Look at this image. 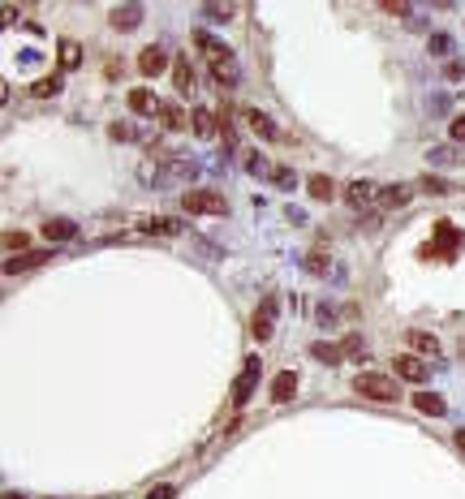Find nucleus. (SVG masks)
<instances>
[{
  "label": "nucleus",
  "mask_w": 465,
  "mask_h": 499,
  "mask_svg": "<svg viewBox=\"0 0 465 499\" xmlns=\"http://www.w3.org/2000/svg\"><path fill=\"white\" fill-rule=\"evenodd\" d=\"M409 194H413L409 185H383V189H379V207H405Z\"/></svg>",
  "instance_id": "nucleus-18"
},
{
  "label": "nucleus",
  "mask_w": 465,
  "mask_h": 499,
  "mask_svg": "<svg viewBox=\"0 0 465 499\" xmlns=\"http://www.w3.org/2000/svg\"><path fill=\"white\" fill-rule=\"evenodd\" d=\"M271 176H276V181H280V185H293V181H297V176H293V172H288V168H276V172H271Z\"/></svg>",
  "instance_id": "nucleus-38"
},
{
  "label": "nucleus",
  "mask_w": 465,
  "mask_h": 499,
  "mask_svg": "<svg viewBox=\"0 0 465 499\" xmlns=\"http://www.w3.org/2000/svg\"><path fill=\"white\" fill-rule=\"evenodd\" d=\"M43 237L56 241V246H60V241H73V237H78V224H73V220H47V224H43Z\"/></svg>",
  "instance_id": "nucleus-12"
},
{
  "label": "nucleus",
  "mask_w": 465,
  "mask_h": 499,
  "mask_svg": "<svg viewBox=\"0 0 465 499\" xmlns=\"http://www.w3.org/2000/svg\"><path fill=\"white\" fill-rule=\"evenodd\" d=\"M194 47H203V52L212 56V65H233V47L220 43V39H212L207 30H194Z\"/></svg>",
  "instance_id": "nucleus-5"
},
{
  "label": "nucleus",
  "mask_w": 465,
  "mask_h": 499,
  "mask_svg": "<svg viewBox=\"0 0 465 499\" xmlns=\"http://www.w3.org/2000/svg\"><path fill=\"white\" fill-rule=\"evenodd\" d=\"M0 499H26L22 491H5V495H0Z\"/></svg>",
  "instance_id": "nucleus-39"
},
{
  "label": "nucleus",
  "mask_w": 465,
  "mask_h": 499,
  "mask_svg": "<svg viewBox=\"0 0 465 499\" xmlns=\"http://www.w3.org/2000/svg\"><path fill=\"white\" fill-rule=\"evenodd\" d=\"M457 448H461V452H465V430H457Z\"/></svg>",
  "instance_id": "nucleus-40"
},
{
  "label": "nucleus",
  "mask_w": 465,
  "mask_h": 499,
  "mask_svg": "<svg viewBox=\"0 0 465 499\" xmlns=\"http://www.w3.org/2000/svg\"><path fill=\"white\" fill-rule=\"evenodd\" d=\"M190 125H194V134H199V138H216L212 108H194V112H190Z\"/></svg>",
  "instance_id": "nucleus-17"
},
{
  "label": "nucleus",
  "mask_w": 465,
  "mask_h": 499,
  "mask_svg": "<svg viewBox=\"0 0 465 499\" xmlns=\"http://www.w3.org/2000/svg\"><path fill=\"white\" fill-rule=\"evenodd\" d=\"M306 271H315V276H324V271H328V254H324V250H310V259H306Z\"/></svg>",
  "instance_id": "nucleus-30"
},
{
  "label": "nucleus",
  "mask_w": 465,
  "mask_h": 499,
  "mask_svg": "<svg viewBox=\"0 0 465 499\" xmlns=\"http://www.w3.org/2000/svg\"><path fill=\"white\" fill-rule=\"evenodd\" d=\"M293 396H297V375H293V370H280V375L271 379V400H280V405H284V400H293Z\"/></svg>",
  "instance_id": "nucleus-9"
},
{
  "label": "nucleus",
  "mask_w": 465,
  "mask_h": 499,
  "mask_svg": "<svg viewBox=\"0 0 465 499\" xmlns=\"http://www.w3.org/2000/svg\"><path fill=\"white\" fill-rule=\"evenodd\" d=\"M172 495H177L172 487H155V491H147V499H172Z\"/></svg>",
  "instance_id": "nucleus-36"
},
{
  "label": "nucleus",
  "mask_w": 465,
  "mask_h": 499,
  "mask_svg": "<svg viewBox=\"0 0 465 499\" xmlns=\"http://www.w3.org/2000/svg\"><path fill=\"white\" fill-rule=\"evenodd\" d=\"M448 134H453V142H465V117H457L453 125H448Z\"/></svg>",
  "instance_id": "nucleus-33"
},
{
  "label": "nucleus",
  "mask_w": 465,
  "mask_h": 499,
  "mask_svg": "<svg viewBox=\"0 0 465 499\" xmlns=\"http://www.w3.org/2000/svg\"><path fill=\"white\" fill-rule=\"evenodd\" d=\"M138 69L147 73V78H155V73H164V69H168V56H164V47H147V52L138 56Z\"/></svg>",
  "instance_id": "nucleus-11"
},
{
  "label": "nucleus",
  "mask_w": 465,
  "mask_h": 499,
  "mask_svg": "<svg viewBox=\"0 0 465 499\" xmlns=\"http://www.w3.org/2000/svg\"><path fill=\"white\" fill-rule=\"evenodd\" d=\"M159 121H164L168 130H181V125H185V117H181L177 104H159Z\"/></svg>",
  "instance_id": "nucleus-25"
},
{
  "label": "nucleus",
  "mask_w": 465,
  "mask_h": 499,
  "mask_svg": "<svg viewBox=\"0 0 465 499\" xmlns=\"http://www.w3.org/2000/svg\"><path fill=\"white\" fill-rule=\"evenodd\" d=\"M30 91H35L39 100H47V95H56V91H60V78H39V82L30 86Z\"/></svg>",
  "instance_id": "nucleus-29"
},
{
  "label": "nucleus",
  "mask_w": 465,
  "mask_h": 499,
  "mask_svg": "<svg viewBox=\"0 0 465 499\" xmlns=\"http://www.w3.org/2000/svg\"><path fill=\"white\" fill-rule=\"evenodd\" d=\"M306 194H310L315 202H328V198H336V185H332V176H324V172H315L310 181H306Z\"/></svg>",
  "instance_id": "nucleus-14"
},
{
  "label": "nucleus",
  "mask_w": 465,
  "mask_h": 499,
  "mask_svg": "<svg viewBox=\"0 0 465 499\" xmlns=\"http://www.w3.org/2000/svg\"><path fill=\"white\" fill-rule=\"evenodd\" d=\"M138 18H142V5H117V9H112V26H117V30H134Z\"/></svg>",
  "instance_id": "nucleus-15"
},
{
  "label": "nucleus",
  "mask_w": 465,
  "mask_h": 499,
  "mask_svg": "<svg viewBox=\"0 0 465 499\" xmlns=\"http://www.w3.org/2000/svg\"><path fill=\"white\" fill-rule=\"evenodd\" d=\"M242 121H246L259 138H267V142H276V138H280V130L267 121V112H259V108H246V112H242Z\"/></svg>",
  "instance_id": "nucleus-7"
},
{
  "label": "nucleus",
  "mask_w": 465,
  "mask_h": 499,
  "mask_svg": "<svg viewBox=\"0 0 465 499\" xmlns=\"http://www.w3.org/2000/svg\"><path fill=\"white\" fill-rule=\"evenodd\" d=\"M418 189H422V194H435V198H444V194H448V189H453V185H448L444 176H431V172H427L422 181H418Z\"/></svg>",
  "instance_id": "nucleus-23"
},
{
  "label": "nucleus",
  "mask_w": 465,
  "mask_h": 499,
  "mask_svg": "<svg viewBox=\"0 0 465 499\" xmlns=\"http://www.w3.org/2000/svg\"><path fill=\"white\" fill-rule=\"evenodd\" d=\"M371 189H375L371 181H349V185H345V202H349V207H362L366 198H371Z\"/></svg>",
  "instance_id": "nucleus-21"
},
{
  "label": "nucleus",
  "mask_w": 465,
  "mask_h": 499,
  "mask_svg": "<svg viewBox=\"0 0 465 499\" xmlns=\"http://www.w3.org/2000/svg\"><path fill=\"white\" fill-rule=\"evenodd\" d=\"M392 370H396V379H409V383H422V379H427V366L413 358V353H400V358H392Z\"/></svg>",
  "instance_id": "nucleus-6"
},
{
  "label": "nucleus",
  "mask_w": 465,
  "mask_h": 499,
  "mask_svg": "<svg viewBox=\"0 0 465 499\" xmlns=\"http://www.w3.org/2000/svg\"><path fill=\"white\" fill-rule=\"evenodd\" d=\"M147 233H159V237H168V233H181V224L177 220H168V216H155V220H147L142 224Z\"/></svg>",
  "instance_id": "nucleus-22"
},
{
  "label": "nucleus",
  "mask_w": 465,
  "mask_h": 499,
  "mask_svg": "<svg viewBox=\"0 0 465 499\" xmlns=\"http://www.w3.org/2000/svg\"><path fill=\"white\" fill-rule=\"evenodd\" d=\"M413 409L427 413V417H444V413H448L444 396H435V392H418V396H413Z\"/></svg>",
  "instance_id": "nucleus-13"
},
{
  "label": "nucleus",
  "mask_w": 465,
  "mask_h": 499,
  "mask_svg": "<svg viewBox=\"0 0 465 499\" xmlns=\"http://www.w3.org/2000/svg\"><path fill=\"white\" fill-rule=\"evenodd\" d=\"M409 345L418 353H440V340H435V336H427V332H409Z\"/></svg>",
  "instance_id": "nucleus-26"
},
{
  "label": "nucleus",
  "mask_w": 465,
  "mask_h": 499,
  "mask_svg": "<svg viewBox=\"0 0 465 499\" xmlns=\"http://www.w3.org/2000/svg\"><path fill=\"white\" fill-rule=\"evenodd\" d=\"M383 13H409L405 0H383Z\"/></svg>",
  "instance_id": "nucleus-34"
},
{
  "label": "nucleus",
  "mask_w": 465,
  "mask_h": 499,
  "mask_svg": "<svg viewBox=\"0 0 465 499\" xmlns=\"http://www.w3.org/2000/svg\"><path fill=\"white\" fill-rule=\"evenodd\" d=\"M130 112H138V117H151V112H159V104H155V95L151 91H130Z\"/></svg>",
  "instance_id": "nucleus-16"
},
{
  "label": "nucleus",
  "mask_w": 465,
  "mask_h": 499,
  "mask_svg": "<svg viewBox=\"0 0 465 499\" xmlns=\"http://www.w3.org/2000/svg\"><path fill=\"white\" fill-rule=\"evenodd\" d=\"M172 82H177L181 95L194 91V69H190V60H177V65H172Z\"/></svg>",
  "instance_id": "nucleus-20"
},
{
  "label": "nucleus",
  "mask_w": 465,
  "mask_h": 499,
  "mask_svg": "<svg viewBox=\"0 0 465 499\" xmlns=\"http://www.w3.org/2000/svg\"><path fill=\"white\" fill-rule=\"evenodd\" d=\"M185 211L194 216H224L229 211V202H224V194H216V189H190V194L181 198Z\"/></svg>",
  "instance_id": "nucleus-3"
},
{
  "label": "nucleus",
  "mask_w": 465,
  "mask_h": 499,
  "mask_svg": "<svg viewBox=\"0 0 465 499\" xmlns=\"http://www.w3.org/2000/svg\"><path fill=\"white\" fill-rule=\"evenodd\" d=\"M461 250H465V233L457 229L453 220H435V237H431L418 254H422V259H440L444 263V259H457Z\"/></svg>",
  "instance_id": "nucleus-1"
},
{
  "label": "nucleus",
  "mask_w": 465,
  "mask_h": 499,
  "mask_svg": "<svg viewBox=\"0 0 465 499\" xmlns=\"http://www.w3.org/2000/svg\"><path fill=\"white\" fill-rule=\"evenodd\" d=\"M341 353H345V358H349V353H362V340H358V336H345V340H341Z\"/></svg>",
  "instance_id": "nucleus-32"
},
{
  "label": "nucleus",
  "mask_w": 465,
  "mask_h": 499,
  "mask_svg": "<svg viewBox=\"0 0 465 499\" xmlns=\"http://www.w3.org/2000/svg\"><path fill=\"white\" fill-rule=\"evenodd\" d=\"M78 60H82V47H78L73 39H60V65H65V69H73Z\"/></svg>",
  "instance_id": "nucleus-24"
},
{
  "label": "nucleus",
  "mask_w": 465,
  "mask_h": 499,
  "mask_svg": "<svg viewBox=\"0 0 465 499\" xmlns=\"http://www.w3.org/2000/svg\"><path fill=\"white\" fill-rule=\"evenodd\" d=\"M212 82H220L224 91H229V86L237 82V69H233V65H212Z\"/></svg>",
  "instance_id": "nucleus-27"
},
{
  "label": "nucleus",
  "mask_w": 465,
  "mask_h": 499,
  "mask_svg": "<svg viewBox=\"0 0 465 499\" xmlns=\"http://www.w3.org/2000/svg\"><path fill=\"white\" fill-rule=\"evenodd\" d=\"M310 358H319V362H324V366H336V362H341V358H345V353H341V345H328V340H315V345H310Z\"/></svg>",
  "instance_id": "nucleus-19"
},
{
  "label": "nucleus",
  "mask_w": 465,
  "mask_h": 499,
  "mask_svg": "<svg viewBox=\"0 0 465 499\" xmlns=\"http://www.w3.org/2000/svg\"><path fill=\"white\" fill-rule=\"evenodd\" d=\"M52 254L47 250H26V254H18V259H5V271L9 276H18V271H30V267H43Z\"/></svg>",
  "instance_id": "nucleus-8"
},
{
  "label": "nucleus",
  "mask_w": 465,
  "mask_h": 499,
  "mask_svg": "<svg viewBox=\"0 0 465 499\" xmlns=\"http://www.w3.org/2000/svg\"><path fill=\"white\" fill-rule=\"evenodd\" d=\"M259 370H263V366H259V358H250V362H246V370L233 379V405H246V400H250L254 383H259Z\"/></svg>",
  "instance_id": "nucleus-4"
},
{
  "label": "nucleus",
  "mask_w": 465,
  "mask_h": 499,
  "mask_svg": "<svg viewBox=\"0 0 465 499\" xmlns=\"http://www.w3.org/2000/svg\"><path fill=\"white\" fill-rule=\"evenodd\" d=\"M246 168H250V172H263V159H259V151H250V155H246Z\"/></svg>",
  "instance_id": "nucleus-37"
},
{
  "label": "nucleus",
  "mask_w": 465,
  "mask_h": 499,
  "mask_svg": "<svg viewBox=\"0 0 465 499\" xmlns=\"http://www.w3.org/2000/svg\"><path fill=\"white\" fill-rule=\"evenodd\" d=\"M9 250H22L26 254V233H5V254Z\"/></svg>",
  "instance_id": "nucleus-31"
},
{
  "label": "nucleus",
  "mask_w": 465,
  "mask_h": 499,
  "mask_svg": "<svg viewBox=\"0 0 465 499\" xmlns=\"http://www.w3.org/2000/svg\"><path fill=\"white\" fill-rule=\"evenodd\" d=\"M233 5H203V18H212V22H229L233 18Z\"/></svg>",
  "instance_id": "nucleus-28"
},
{
  "label": "nucleus",
  "mask_w": 465,
  "mask_h": 499,
  "mask_svg": "<svg viewBox=\"0 0 465 499\" xmlns=\"http://www.w3.org/2000/svg\"><path fill=\"white\" fill-rule=\"evenodd\" d=\"M354 392L366 396V400H383V405H392V400L400 396V383L392 375H375V370H366V375L354 379Z\"/></svg>",
  "instance_id": "nucleus-2"
},
{
  "label": "nucleus",
  "mask_w": 465,
  "mask_h": 499,
  "mask_svg": "<svg viewBox=\"0 0 465 499\" xmlns=\"http://www.w3.org/2000/svg\"><path fill=\"white\" fill-rule=\"evenodd\" d=\"M431 52L444 56V52H448V35H435V39H431Z\"/></svg>",
  "instance_id": "nucleus-35"
},
{
  "label": "nucleus",
  "mask_w": 465,
  "mask_h": 499,
  "mask_svg": "<svg viewBox=\"0 0 465 499\" xmlns=\"http://www.w3.org/2000/svg\"><path fill=\"white\" fill-rule=\"evenodd\" d=\"M271 314H276V297H267L263 310L254 314V323H250V332L259 336V340H271V332H276V327H271Z\"/></svg>",
  "instance_id": "nucleus-10"
}]
</instances>
